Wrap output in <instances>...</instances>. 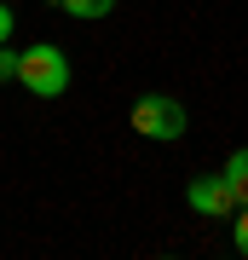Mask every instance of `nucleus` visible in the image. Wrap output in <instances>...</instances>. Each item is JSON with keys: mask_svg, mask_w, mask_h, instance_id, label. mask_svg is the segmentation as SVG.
I'll list each match as a JSON object with an SVG mask.
<instances>
[{"mask_svg": "<svg viewBox=\"0 0 248 260\" xmlns=\"http://www.w3.org/2000/svg\"><path fill=\"white\" fill-rule=\"evenodd\" d=\"M18 81H23L35 99H64V87H69V58H64V47H52V41L23 47V52H18Z\"/></svg>", "mask_w": 248, "mask_h": 260, "instance_id": "nucleus-1", "label": "nucleus"}, {"mask_svg": "<svg viewBox=\"0 0 248 260\" xmlns=\"http://www.w3.org/2000/svg\"><path fill=\"white\" fill-rule=\"evenodd\" d=\"M185 127H191V116H185V104L173 93H145L133 104V133H145V139H156V145L185 139Z\"/></svg>", "mask_w": 248, "mask_h": 260, "instance_id": "nucleus-2", "label": "nucleus"}, {"mask_svg": "<svg viewBox=\"0 0 248 260\" xmlns=\"http://www.w3.org/2000/svg\"><path fill=\"white\" fill-rule=\"evenodd\" d=\"M185 203H191L202 220H231L242 203H237V191H231V179H225V168L220 174H202V179H191V191H185Z\"/></svg>", "mask_w": 248, "mask_h": 260, "instance_id": "nucleus-3", "label": "nucleus"}, {"mask_svg": "<svg viewBox=\"0 0 248 260\" xmlns=\"http://www.w3.org/2000/svg\"><path fill=\"white\" fill-rule=\"evenodd\" d=\"M46 6H58V12H69V18H110L116 12V0H46Z\"/></svg>", "mask_w": 248, "mask_h": 260, "instance_id": "nucleus-4", "label": "nucleus"}, {"mask_svg": "<svg viewBox=\"0 0 248 260\" xmlns=\"http://www.w3.org/2000/svg\"><path fill=\"white\" fill-rule=\"evenodd\" d=\"M225 179H231V191H237V203L248 208V145L225 156Z\"/></svg>", "mask_w": 248, "mask_h": 260, "instance_id": "nucleus-5", "label": "nucleus"}, {"mask_svg": "<svg viewBox=\"0 0 248 260\" xmlns=\"http://www.w3.org/2000/svg\"><path fill=\"white\" fill-rule=\"evenodd\" d=\"M231 243H237V254H248V208L231 214Z\"/></svg>", "mask_w": 248, "mask_h": 260, "instance_id": "nucleus-6", "label": "nucleus"}, {"mask_svg": "<svg viewBox=\"0 0 248 260\" xmlns=\"http://www.w3.org/2000/svg\"><path fill=\"white\" fill-rule=\"evenodd\" d=\"M12 35H18V18H12V6H6V0H0V47H6Z\"/></svg>", "mask_w": 248, "mask_h": 260, "instance_id": "nucleus-7", "label": "nucleus"}, {"mask_svg": "<svg viewBox=\"0 0 248 260\" xmlns=\"http://www.w3.org/2000/svg\"><path fill=\"white\" fill-rule=\"evenodd\" d=\"M0 75H18V52H0Z\"/></svg>", "mask_w": 248, "mask_h": 260, "instance_id": "nucleus-8", "label": "nucleus"}]
</instances>
